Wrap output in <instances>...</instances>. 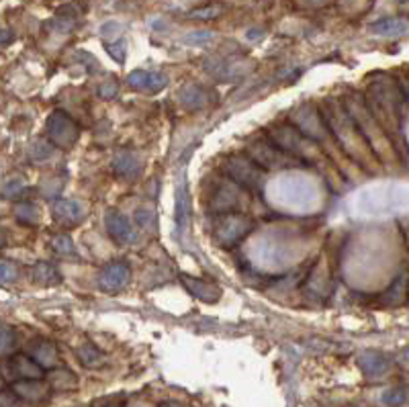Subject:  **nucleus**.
Instances as JSON below:
<instances>
[{"label": "nucleus", "mask_w": 409, "mask_h": 407, "mask_svg": "<svg viewBox=\"0 0 409 407\" xmlns=\"http://www.w3.org/2000/svg\"><path fill=\"white\" fill-rule=\"evenodd\" d=\"M271 193L276 203H282L288 207H305L313 201L315 186L301 176H282L274 180Z\"/></svg>", "instance_id": "1"}, {"label": "nucleus", "mask_w": 409, "mask_h": 407, "mask_svg": "<svg viewBox=\"0 0 409 407\" xmlns=\"http://www.w3.org/2000/svg\"><path fill=\"white\" fill-rule=\"evenodd\" d=\"M325 125H327V130H330L334 136L338 137L340 143L346 139V136L350 139L352 134L358 132V127H356V123L352 121V117H350L346 111H338V109H330V111H327V121H325ZM356 139H358V141H348L346 151H348L354 160H360V156L364 158V153H371V145L364 143L367 139L362 136H356ZM342 145H344V143H342Z\"/></svg>", "instance_id": "2"}, {"label": "nucleus", "mask_w": 409, "mask_h": 407, "mask_svg": "<svg viewBox=\"0 0 409 407\" xmlns=\"http://www.w3.org/2000/svg\"><path fill=\"white\" fill-rule=\"evenodd\" d=\"M223 172L230 180L240 184L246 190H256L262 186L267 170H262L252 158L232 156L223 162Z\"/></svg>", "instance_id": "3"}, {"label": "nucleus", "mask_w": 409, "mask_h": 407, "mask_svg": "<svg viewBox=\"0 0 409 407\" xmlns=\"http://www.w3.org/2000/svg\"><path fill=\"white\" fill-rule=\"evenodd\" d=\"M252 230V219L244 213H221L215 221L213 238L219 246L232 248L242 242Z\"/></svg>", "instance_id": "4"}, {"label": "nucleus", "mask_w": 409, "mask_h": 407, "mask_svg": "<svg viewBox=\"0 0 409 407\" xmlns=\"http://www.w3.org/2000/svg\"><path fill=\"white\" fill-rule=\"evenodd\" d=\"M246 203H250L248 190L227 178L217 184V190L213 193V199H211V209L219 215L221 213H242Z\"/></svg>", "instance_id": "5"}, {"label": "nucleus", "mask_w": 409, "mask_h": 407, "mask_svg": "<svg viewBox=\"0 0 409 407\" xmlns=\"http://www.w3.org/2000/svg\"><path fill=\"white\" fill-rule=\"evenodd\" d=\"M47 139L53 147L60 149H70L80 136L78 125L74 123V119H70L64 111H55L51 113V117L47 119Z\"/></svg>", "instance_id": "6"}, {"label": "nucleus", "mask_w": 409, "mask_h": 407, "mask_svg": "<svg viewBox=\"0 0 409 407\" xmlns=\"http://www.w3.org/2000/svg\"><path fill=\"white\" fill-rule=\"evenodd\" d=\"M262 170H269V168H284V166H290L293 160H290V153L282 151L276 143H273L271 139L267 141H256L252 143L250 147V156Z\"/></svg>", "instance_id": "7"}, {"label": "nucleus", "mask_w": 409, "mask_h": 407, "mask_svg": "<svg viewBox=\"0 0 409 407\" xmlns=\"http://www.w3.org/2000/svg\"><path fill=\"white\" fill-rule=\"evenodd\" d=\"M8 377L12 381H27V379H45V369L39 367L29 354H14L6 362Z\"/></svg>", "instance_id": "8"}, {"label": "nucleus", "mask_w": 409, "mask_h": 407, "mask_svg": "<svg viewBox=\"0 0 409 407\" xmlns=\"http://www.w3.org/2000/svg\"><path fill=\"white\" fill-rule=\"evenodd\" d=\"M53 219L62 225H78L86 215V205L78 199H60L51 205Z\"/></svg>", "instance_id": "9"}, {"label": "nucleus", "mask_w": 409, "mask_h": 407, "mask_svg": "<svg viewBox=\"0 0 409 407\" xmlns=\"http://www.w3.org/2000/svg\"><path fill=\"white\" fill-rule=\"evenodd\" d=\"M12 391L21 402L29 404H43L51 395V387L43 379H27V381H14Z\"/></svg>", "instance_id": "10"}, {"label": "nucleus", "mask_w": 409, "mask_h": 407, "mask_svg": "<svg viewBox=\"0 0 409 407\" xmlns=\"http://www.w3.org/2000/svg\"><path fill=\"white\" fill-rule=\"evenodd\" d=\"M105 225H107L109 236H111L113 240L121 242V244H127V242H134V240H136L132 219H129L125 213L117 211V209H113V211H109V213H107V217H105Z\"/></svg>", "instance_id": "11"}, {"label": "nucleus", "mask_w": 409, "mask_h": 407, "mask_svg": "<svg viewBox=\"0 0 409 407\" xmlns=\"http://www.w3.org/2000/svg\"><path fill=\"white\" fill-rule=\"evenodd\" d=\"M358 367L362 371V375L367 379H379V377H385L391 369V358L383 352H362L358 356Z\"/></svg>", "instance_id": "12"}, {"label": "nucleus", "mask_w": 409, "mask_h": 407, "mask_svg": "<svg viewBox=\"0 0 409 407\" xmlns=\"http://www.w3.org/2000/svg\"><path fill=\"white\" fill-rule=\"evenodd\" d=\"M132 278V269L125 262H111L101 271V286L109 293L121 291Z\"/></svg>", "instance_id": "13"}, {"label": "nucleus", "mask_w": 409, "mask_h": 407, "mask_svg": "<svg viewBox=\"0 0 409 407\" xmlns=\"http://www.w3.org/2000/svg\"><path fill=\"white\" fill-rule=\"evenodd\" d=\"M180 280L182 284L186 286V291L197 297L199 301H205V303H215L219 297H221V288L215 284V282H209V280H203V278H193L188 274H180Z\"/></svg>", "instance_id": "14"}, {"label": "nucleus", "mask_w": 409, "mask_h": 407, "mask_svg": "<svg viewBox=\"0 0 409 407\" xmlns=\"http://www.w3.org/2000/svg\"><path fill=\"white\" fill-rule=\"evenodd\" d=\"M127 82L136 90H147V92H160L168 84V76L164 72H147V70H136L127 76Z\"/></svg>", "instance_id": "15"}, {"label": "nucleus", "mask_w": 409, "mask_h": 407, "mask_svg": "<svg viewBox=\"0 0 409 407\" xmlns=\"http://www.w3.org/2000/svg\"><path fill=\"white\" fill-rule=\"evenodd\" d=\"M29 356H31L39 367H43L45 371H47V369H55V365H58V360H60L58 348H55V344L49 342V340H37V342H33L31 348H29Z\"/></svg>", "instance_id": "16"}, {"label": "nucleus", "mask_w": 409, "mask_h": 407, "mask_svg": "<svg viewBox=\"0 0 409 407\" xmlns=\"http://www.w3.org/2000/svg\"><path fill=\"white\" fill-rule=\"evenodd\" d=\"M371 33L381 35V37H401L408 33V18H404V16L381 18L371 25Z\"/></svg>", "instance_id": "17"}, {"label": "nucleus", "mask_w": 409, "mask_h": 407, "mask_svg": "<svg viewBox=\"0 0 409 407\" xmlns=\"http://www.w3.org/2000/svg\"><path fill=\"white\" fill-rule=\"evenodd\" d=\"M141 168V158H137L134 151H119L113 160V170L123 178H136Z\"/></svg>", "instance_id": "18"}, {"label": "nucleus", "mask_w": 409, "mask_h": 407, "mask_svg": "<svg viewBox=\"0 0 409 407\" xmlns=\"http://www.w3.org/2000/svg\"><path fill=\"white\" fill-rule=\"evenodd\" d=\"M47 385L51 391H72L78 387V379L68 369H51L47 373Z\"/></svg>", "instance_id": "19"}, {"label": "nucleus", "mask_w": 409, "mask_h": 407, "mask_svg": "<svg viewBox=\"0 0 409 407\" xmlns=\"http://www.w3.org/2000/svg\"><path fill=\"white\" fill-rule=\"evenodd\" d=\"M180 103L190 111L203 109L207 105V92L199 84H188V86L180 88Z\"/></svg>", "instance_id": "20"}, {"label": "nucleus", "mask_w": 409, "mask_h": 407, "mask_svg": "<svg viewBox=\"0 0 409 407\" xmlns=\"http://www.w3.org/2000/svg\"><path fill=\"white\" fill-rule=\"evenodd\" d=\"M223 12H225V4L223 2H211V4H205V6H199V8L190 10L188 18H195V21H215Z\"/></svg>", "instance_id": "21"}, {"label": "nucleus", "mask_w": 409, "mask_h": 407, "mask_svg": "<svg viewBox=\"0 0 409 407\" xmlns=\"http://www.w3.org/2000/svg\"><path fill=\"white\" fill-rule=\"evenodd\" d=\"M33 280L47 286V284H58L62 278H60V272L55 267H51L47 262H39L33 267Z\"/></svg>", "instance_id": "22"}, {"label": "nucleus", "mask_w": 409, "mask_h": 407, "mask_svg": "<svg viewBox=\"0 0 409 407\" xmlns=\"http://www.w3.org/2000/svg\"><path fill=\"white\" fill-rule=\"evenodd\" d=\"M78 358H80V362H82L84 367H88V369H97V367H101V362H103L101 350H99L95 344H90V342H84V344L78 348Z\"/></svg>", "instance_id": "23"}, {"label": "nucleus", "mask_w": 409, "mask_h": 407, "mask_svg": "<svg viewBox=\"0 0 409 407\" xmlns=\"http://www.w3.org/2000/svg\"><path fill=\"white\" fill-rule=\"evenodd\" d=\"M51 250L60 256H74L76 254V246H74V242L68 234L53 236L51 238Z\"/></svg>", "instance_id": "24"}, {"label": "nucleus", "mask_w": 409, "mask_h": 407, "mask_svg": "<svg viewBox=\"0 0 409 407\" xmlns=\"http://www.w3.org/2000/svg\"><path fill=\"white\" fill-rule=\"evenodd\" d=\"M25 190H27V184H25L23 178H8L0 186V197H4V199H18L21 195H25Z\"/></svg>", "instance_id": "25"}, {"label": "nucleus", "mask_w": 409, "mask_h": 407, "mask_svg": "<svg viewBox=\"0 0 409 407\" xmlns=\"http://www.w3.org/2000/svg\"><path fill=\"white\" fill-rule=\"evenodd\" d=\"M14 215H16V219H18L21 223H25V225H35V223L39 221V211H37V207L31 205V203H21V205H16V207H14Z\"/></svg>", "instance_id": "26"}, {"label": "nucleus", "mask_w": 409, "mask_h": 407, "mask_svg": "<svg viewBox=\"0 0 409 407\" xmlns=\"http://www.w3.org/2000/svg\"><path fill=\"white\" fill-rule=\"evenodd\" d=\"M53 153V145L49 141H43V139H35L31 145H29V156L33 162H43L47 158H51Z\"/></svg>", "instance_id": "27"}, {"label": "nucleus", "mask_w": 409, "mask_h": 407, "mask_svg": "<svg viewBox=\"0 0 409 407\" xmlns=\"http://www.w3.org/2000/svg\"><path fill=\"white\" fill-rule=\"evenodd\" d=\"M188 223V193L186 188L182 186L178 190V207H176V225L178 230L184 227Z\"/></svg>", "instance_id": "28"}, {"label": "nucleus", "mask_w": 409, "mask_h": 407, "mask_svg": "<svg viewBox=\"0 0 409 407\" xmlns=\"http://www.w3.org/2000/svg\"><path fill=\"white\" fill-rule=\"evenodd\" d=\"M408 402V391L406 387H391L389 391L383 393V404L389 407H401Z\"/></svg>", "instance_id": "29"}, {"label": "nucleus", "mask_w": 409, "mask_h": 407, "mask_svg": "<svg viewBox=\"0 0 409 407\" xmlns=\"http://www.w3.org/2000/svg\"><path fill=\"white\" fill-rule=\"evenodd\" d=\"M18 278V267L10 260H0V284H10Z\"/></svg>", "instance_id": "30"}, {"label": "nucleus", "mask_w": 409, "mask_h": 407, "mask_svg": "<svg viewBox=\"0 0 409 407\" xmlns=\"http://www.w3.org/2000/svg\"><path fill=\"white\" fill-rule=\"evenodd\" d=\"M186 45H207V43H211L213 41V33L211 31H190V33H186L184 35V39H182Z\"/></svg>", "instance_id": "31"}, {"label": "nucleus", "mask_w": 409, "mask_h": 407, "mask_svg": "<svg viewBox=\"0 0 409 407\" xmlns=\"http://www.w3.org/2000/svg\"><path fill=\"white\" fill-rule=\"evenodd\" d=\"M105 49L109 51V56H111L115 62H119V64H125L127 45H125V41H123V39H119V41H113V43H105Z\"/></svg>", "instance_id": "32"}, {"label": "nucleus", "mask_w": 409, "mask_h": 407, "mask_svg": "<svg viewBox=\"0 0 409 407\" xmlns=\"http://www.w3.org/2000/svg\"><path fill=\"white\" fill-rule=\"evenodd\" d=\"M387 295H391V297H393V299H391V303H393V305H397V303H404V301H406V297H408V288H406V274H401V276L395 280V284L391 286V291H389Z\"/></svg>", "instance_id": "33"}, {"label": "nucleus", "mask_w": 409, "mask_h": 407, "mask_svg": "<svg viewBox=\"0 0 409 407\" xmlns=\"http://www.w3.org/2000/svg\"><path fill=\"white\" fill-rule=\"evenodd\" d=\"M134 219H136L137 225L143 227V230H149V227L153 230L156 227V217H153V213L149 209H137Z\"/></svg>", "instance_id": "34"}, {"label": "nucleus", "mask_w": 409, "mask_h": 407, "mask_svg": "<svg viewBox=\"0 0 409 407\" xmlns=\"http://www.w3.org/2000/svg\"><path fill=\"white\" fill-rule=\"evenodd\" d=\"M117 92H119V84H117V80H105V82L99 86V97H101L103 101H111V99H115V97H117Z\"/></svg>", "instance_id": "35"}, {"label": "nucleus", "mask_w": 409, "mask_h": 407, "mask_svg": "<svg viewBox=\"0 0 409 407\" xmlns=\"http://www.w3.org/2000/svg\"><path fill=\"white\" fill-rule=\"evenodd\" d=\"M12 344H14V332L8 325L0 323V352H8Z\"/></svg>", "instance_id": "36"}, {"label": "nucleus", "mask_w": 409, "mask_h": 407, "mask_svg": "<svg viewBox=\"0 0 409 407\" xmlns=\"http://www.w3.org/2000/svg\"><path fill=\"white\" fill-rule=\"evenodd\" d=\"M21 399L12 389H0V407H18Z\"/></svg>", "instance_id": "37"}, {"label": "nucleus", "mask_w": 409, "mask_h": 407, "mask_svg": "<svg viewBox=\"0 0 409 407\" xmlns=\"http://www.w3.org/2000/svg\"><path fill=\"white\" fill-rule=\"evenodd\" d=\"M123 31V27L117 23V21H107L103 27H101V37L103 39H109V37H117L119 33Z\"/></svg>", "instance_id": "38"}, {"label": "nucleus", "mask_w": 409, "mask_h": 407, "mask_svg": "<svg viewBox=\"0 0 409 407\" xmlns=\"http://www.w3.org/2000/svg\"><path fill=\"white\" fill-rule=\"evenodd\" d=\"M12 41V31L0 25V45H8Z\"/></svg>", "instance_id": "39"}, {"label": "nucleus", "mask_w": 409, "mask_h": 407, "mask_svg": "<svg viewBox=\"0 0 409 407\" xmlns=\"http://www.w3.org/2000/svg\"><path fill=\"white\" fill-rule=\"evenodd\" d=\"M262 35H264V29H252V31L246 33L248 39H258V37H262Z\"/></svg>", "instance_id": "40"}, {"label": "nucleus", "mask_w": 409, "mask_h": 407, "mask_svg": "<svg viewBox=\"0 0 409 407\" xmlns=\"http://www.w3.org/2000/svg\"><path fill=\"white\" fill-rule=\"evenodd\" d=\"M323 4H327V0H319V6H323ZM305 6H317V0H309Z\"/></svg>", "instance_id": "41"}, {"label": "nucleus", "mask_w": 409, "mask_h": 407, "mask_svg": "<svg viewBox=\"0 0 409 407\" xmlns=\"http://www.w3.org/2000/svg\"><path fill=\"white\" fill-rule=\"evenodd\" d=\"M99 407H121L119 404H103V406H99Z\"/></svg>", "instance_id": "42"}, {"label": "nucleus", "mask_w": 409, "mask_h": 407, "mask_svg": "<svg viewBox=\"0 0 409 407\" xmlns=\"http://www.w3.org/2000/svg\"><path fill=\"white\" fill-rule=\"evenodd\" d=\"M0 387H2V381H0Z\"/></svg>", "instance_id": "43"}]
</instances>
